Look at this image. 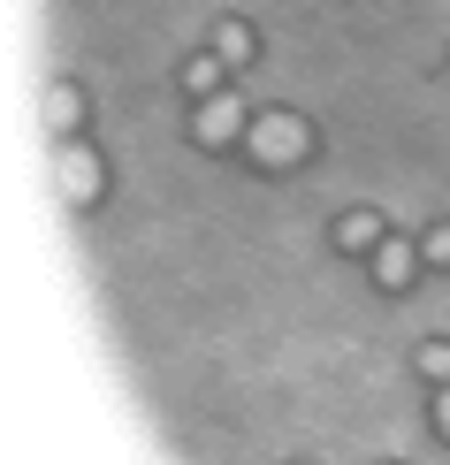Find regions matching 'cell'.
I'll return each mask as SVG.
<instances>
[{
    "instance_id": "obj_1",
    "label": "cell",
    "mask_w": 450,
    "mask_h": 465,
    "mask_svg": "<svg viewBox=\"0 0 450 465\" xmlns=\"http://www.w3.org/2000/svg\"><path fill=\"white\" fill-rule=\"evenodd\" d=\"M245 153L260 168H298L305 153H313V123L298 107H260L252 114V130H245Z\"/></svg>"
},
{
    "instance_id": "obj_2",
    "label": "cell",
    "mask_w": 450,
    "mask_h": 465,
    "mask_svg": "<svg viewBox=\"0 0 450 465\" xmlns=\"http://www.w3.org/2000/svg\"><path fill=\"white\" fill-rule=\"evenodd\" d=\"M100 153H92L85 138H62L54 145V191H62V206H76V214H85V206H100Z\"/></svg>"
},
{
    "instance_id": "obj_3",
    "label": "cell",
    "mask_w": 450,
    "mask_h": 465,
    "mask_svg": "<svg viewBox=\"0 0 450 465\" xmlns=\"http://www.w3.org/2000/svg\"><path fill=\"white\" fill-rule=\"evenodd\" d=\"M252 130V107L237 100V92H214V100H191V138H199L206 153H229Z\"/></svg>"
},
{
    "instance_id": "obj_4",
    "label": "cell",
    "mask_w": 450,
    "mask_h": 465,
    "mask_svg": "<svg viewBox=\"0 0 450 465\" xmlns=\"http://www.w3.org/2000/svg\"><path fill=\"white\" fill-rule=\"evenodd\" d=\"M366 267H375V282H382V290H405V282H413L427 260H420V244H413V237H382Z\"/></svg>"
},
{
    "instance_id": "obj_5",
    "label": "cell",
    "mask_w": 450,
    "mask_h": 465,
    "mask_svg": "<svg viewBox=\"0 0 450 465\" xmlns=\"http://www.w3.org/2000/svg\"><path fill=\"white\" fill-rule=\"evenodd\" d=\"M382 237H389V222L375 214V206H351V214H336V252H351V260H375Z\"/></svg>"
},
{
    "instance_id": "obj_6",
    "label": "cell",
    "mask_w": 450,
    "mask_h": 465,
    "mask_svg": "<svg viewBox=\"0 0 450 465\" xmlns=\"http://www.w3.org/2000/svg\"><path fill=\"white\" fill-rule=\"evenodd\" d=\"M222 76H229V62H222V54L206 46V54H191V62L175 69V84H184L191 100H214V92H222Z\"/></svg>"
},
{
    "instance_id": "obj_7",
    "label": "cell",
    "mask_w": 450,
    "mask_h": 465,
    "mask_svg": "<svg viewBox=\"0 0 450 465\" xmlns=\"http://www.w3.org/2000/svg\"><path fill=\"white\" fill-rule=\"evenodd\" d=\"M46 123H54V138H76V130H85V92H76V84H54V92H46Z\"/></svg>"
},
{
    "instance_id": "obj_8",
    "label": "cell",
    "mask_w": 450,
    "mask_h": 465,
    "mask_svg": "<svg viewBox=\"0 0 450 465\" xmlns=\"http://www.w3.org/2000/svg\"><path fill=\"white\" fill-rule=\"evenodd\" d=\"M214 54H222L229 69H245L252 54H260V38H252V24H237V15H229V24H214Z\"/></svg>"
},
{
    "instance_id": "obj_9",
    "label": "cell",
    "mask_w": 450,
    "mask_h": 465,
    "mask_svg": "<svg viewBox=\"0 0 450 465\" xmlns=\"http://www.w3.org/2000/svg\"><path fill=\"white\" fill-rule=\"evenodd\" d=\"M413 366L435 381V390H450V343H443V336H435V343H420V359H413Z\"/></svg>"
},
{
    "instance_id": "obj_10",
    "label": "cell",
    "mask_w": 450,
    "mask_h": 465,
    "mask_svg": "<svg viewBox=\"0 0 450 465\" xmlns=\"http://www.w3.org/2000/svg\"><path fill=\"white\" fill-rule=\"evenodd\" d=\"M420 260H427V267H450V222H435V229L420 237Z\"/></svg>"
},
{
    "instance_id": "obj_11",
    "label": "cell",
    "mask_w": 450,
    "mask_h": 465,
    "mask_svg": "<svg viewBox=\"0 0 450 465\" xmlns=\"http://www.w3.org/2000/svg\"><path fill=\"white\" fill-rule=\"evenodd\" d=\"M435 435L450 442V390H435Z\"/></svg>"
}]
</instances>
